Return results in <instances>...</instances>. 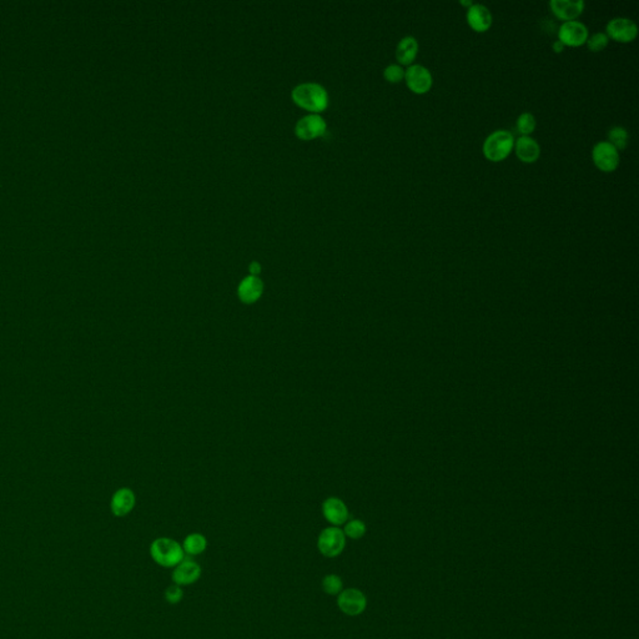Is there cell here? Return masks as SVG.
Returning <instances> with one entry per match:
<instances>
[{
    "instance_id": "6da1fadb",
    "label": "cell",
    "mask_w": 639,
    "mask_h": 639,
    "mask_svg": "<svg viewBox=\"0 0 639 639\" xmlns=\"http://www.w3.org/2000/svg\"><path fill=\"white\" fill-rule=\"evenodd\" d=\"M150 555L160 567L174 569L185 558V552L178 541L169 537H160L150 544Z\"/></svg>"
},
{
    "instance_id": "7a4b0ae2",
    "label": "cell",
    "mask_w": 639,
    "mask_h": 639,
    "mask_svg": "<svg viewBox=\"0 0 639 639\" xmlns=\"http://www.w3.org/2000/svg\"><path fill=\"white\" fill-rule=\"evenodd\" d=\"M515 140V136L508 130H495L484 139L482 146L484 158L492 162H504L513 151Z\"/></svg>"
},
{
    "instance_id": "3957f363",
    "label": "cell",
    "mask_w": 639,
    "mask_h": 639,
    "mask_svg": "<svg viewBox=\"0 0 639 639\" xmlns=\"http://www.w3.org/2000/svg\"><path fill=\"white\" fill-rule=\"evenodd\" d=\"M292 100L301 108L318 113L326 109L329 104V95L325 88L316 83H304L297 85L292 90Z\"/></svg>"
},
{
    "instance_id": "277c9868",
    "label": "cell",
    "mask_w": 639,
    "mask_h": 639,
    "mask_svg": "<svg viewBox=\"0 0 639 639\" xmlns=\"http://www.w3.org/2000/svg\"><path fill=\"white\" fill-rule=\"evenodd\" d=\"M346 547V536L340 527H326L317 537V549L326 558H336Z\"/></svg>"
},
{
    "instance_id": "5b68a950",
    "label": "cell",
    "mask_w": 639,
    "mask_h": 639,
    "mask_svg": "<svg viewBox=\"0 0 639 639\" xmlns=\"http://www.w3.org/2000/svg\"><path fill=\"white\" fill-rule=\"evenodd\" d=\"M405 83L413 94L423 95L432 89V74L423 65H410L405 69Z\"/></svg>"
},
{
    "instance_id": "8992f818",
    "label": "cell",
    "mask_w": 639,
    "mask_h": 639,
    "mask_svg": "<svg viewBox=\"0 0 639 639\" xmlns=\"http://www.w3.org/2000/svg\"><path fill=\"white\" fill-rule=\"evenodd\" d=\"M337 607L349 617H357L368 608V598L357 588H346L337 595Z\"/></svg>"
},
{
    "instance_id": "52a82bcc",
    "label": "cell",
    "mask_w": 639,
    "mask_h": 639,
    "mask_svg": "<svg viewBox=\"0 0 639 639\" xmlns=\"http://www.w3.org/2000/svg\"><path fill=\"white\" fill-rule=\"evenodd\" d=\"M606 34L609 39L617 43L628 44L637 39L638 37V26L629 18L617 17L609 20L606 26Z\"/></svg>"
},
{
    "instance_id": "ba28073f",
    "label": "cell",
    "mask_w": 639,
    "mask_h": 639,
    "mask_svg": "<svg viewBox=\"0 0 639 639\" xmlns=\"http://www.w3.org/2000/svg\"><path fill=\"white\" fill-rule=\"evenodd\" d=\"M592 160L600 171L613 173L620 166V151L608 142H597L592 149Z\"/></svg>"
},
{
    "instance_id": "9c48e42d",
    "label": "cell",
    "mask_w": 639,
    "mask_h": 639,
    "mask_svg": "<svg viewBox=\"0 0 639 639\" xmlns=\"http://www.w3.org/2000/svg\"><path fill=\"white\" fill-rule=\"evenodd\" d=\"M557 35L563 46L577 48L586 44L589 37V30L586 24H583L580 20H572L562 23L558 28Z\"/></svg>"
},
{
    "instance_id": "30bf717a",
    "label": "cell",
    "mask_w": 639,
    "mask_h": 639,
    "mask_svg": "<svg viewBox=\"0 0 639 639\" xmlns=\"http://www.w3.org/2000/svg\"><path fill=\"white\" fill-rule=\"evenodd\" d=\"M202 569L201 566L190 558H184L182 561L173 569L171 578L174 584H178L180 587H187L191 586L200 580Z\"/></svg>"
},
{
    "instance_id": "8fae6325",
    "label": "cell",
    "mask_w": 639,
    "mask_h": 639,
    "mask_svg": "<svg viewBox=\"0 0 639 639\" xmlns=\"http://www.w3.org/2000/svg\"><path fill=\"white\" fill-rule=\"evenodd\" d=\"M549 6L555 18L564 23L578 19L584 12L586 3L583 0H551Z\"/></svg>"
},
{
    "instance_id": "7c38bea8",
    "label": "cell",
    "mask_w": 639,
    "mask_h": 639,
    "mask_svg": "<svg viewBox=\"0 0 639 639\" xmlns=\"http://www.w3.org/2000/svg\"><path fill=\"white\" fill-rule=\"evenodd\" d=\"M326 131V123L323 117L317 114H310L301 117L295 126L296 135L303 140H311L323 135Z\"/></svg>"
},
{
    "instance_id": "4fadbf2b",
    "label": "cell",
    "mask_w": 639,
    "mask_h": 639,
    "mask_svg": "<svg viewBox=\"0 0 639 639\" xmlns=\"http://www.w3.org/2000/svg\"><path fill=\"white\" fill-rule=\"evenodd\" d=\"M323 515L325 519L335 527H340L349 521V508L343 499L330 497L323 504Z\"/></svg>"
},
{
    "instance_id": "5bb4252c",
    "label": "cell",
    "mask_w": 639,
    "mask_h": 639,
    "mask_svg": "<svg viewBox=\"0 0 639 639\" xmlns=\"http://www.w3.org/2000/svg\"><path fill=\"white\" fill-rule=\"evenodd\" d=\"M467 24L476 32H486L490 30L493 23L491 10L484 4H473L466 12Z\"/></svg>"
},
{
    "instance_id": "9a60e30c",
    "label": "cell",
    "mask_w": 639,
    "mask_h": 639,
    "mask_svg": "<svg viewBox=\"0 0 639 639\" xmlns=\"http://www.w3.org/2000/svg\"><path fill=\"white\" fill-rule=\"evenodd\" d=\"M513 151L516 153L519 162L533 164L541 156V145L532 136H519L515 140Z\"/></svg>"
},
{
    "instance_id": "2e32d148",
    "label": "cell",
    "mask_w": 639,
    "mask_h": 639,
    "mask_svg": "<svg viewBox=\"0 0 639 639\" xmlns=\"http://www.w3.org/2000/svg\"><path fill=\"white\" fill-rule=\"evenodd\" d=\"M264 292V283L258 276H247L239 284L238 296L242 304L252 305L260 300Z\"/></svg>"
},
{
    "instance_id": "e0dca14e",
    "label": "cell",
    "mask_w": 639,
    "mask_h": 639,
    "mask_svg": "<svg viewBox=\"0 0 639 639\" xmlns=\"http://www.w3.org/2000/svg\"><path fill=\"white\" fill-rule=\"evenodd\" d=\"M136 504L135 493L130 488L117 490L110 501V510L115 517H125L134 510Z\"/></svg>"
},
{
    "instance_id": "ac0fdd59",
    "label": "cell",
    "mask_w": 639,
    "mask_h": 639,
    "mask_svg": "<svg viewBox=\"0 0 639 639\" xmlns=\"http://www.w3.org/2000/svg\"><path fill=\"white\" fill-rule=\"evenodd\" d=\"M419 52H420L419 40L416 39L412 35H407L405 38H402L397 44L396 59H397V61H399L401 66L402 65L410 66V65L413 64V61L417 58Z\"/></svg>"
},
{
    "instance_id": "d6986e66",
    "label": "cell",
    "mask_w": 639,
    "mask_h": 639,
    "mask_svg": "<svg viewBox=\"0 0 639 639\" xmlns=\"http://www.w3.org/2000/svg\"><path fill=\"white\" fill-rule=\"evenodd\" d=\"M181 546H182L185 555H202L207 549V537L201 535V533H190V535L185 537V540L182 541Z\"/></svg>"
},
{
    "instance_id": "ffe728a7",
    "label": "cell",
    "mask_w": 639,
    "mask_h": 639,
    "mask_svg": "<svg viewBox=\"0 0 639 639\" xmlns=\"http://www.w3.org/2000/svg\"><path fill=\"white\" fill-rule=\"evenodd\" d=\"M608 140L607 142L613 146V148L617 149L618 151L620 150H624L629 142V134H628V130L624 128V126H620V125H616L613 128H611L609 131H608Z\"/></svg>"
},
{
    "instance_id": "44dd1931",
    "label": "cell",
    "mask_w": 639,
    "mask_h": 639,
    "mask_svg": "<svg viewBox=\"0 0 639 639\" xmlns=\"http://www.w3.org/2000/svg\"><path fill=\"white\" fill-rule=\"evenodd\" d=\"M537 128V120L535 115L528 111H524L517 117L516 129L521 136H531Z\"/></svg>"
},
{
    "instance_id": "7402d4cb",
    "label": "cell",
    "mask_w": 639,
    "mask_h": 639,
    "mask_svg": "<svg viewBox=\"0 0 639 639\" xmlns=\"http://www.w3.org/2000/svg\"><path fill=\"white\" fill-rule=\"evenodd\" d=\"M323 592L329 595H338L343 591V578L335 573H330L323 578Z\"/></svg>"
},
{
    "instance_id": "603a6c76",
    "label": "cell",
    "mask_w": 639,
    "mask_h": 639,
    "mask_svg": "<svg viewBox=\"0 0 639 639\" xmlns=\"http://www.w3.org/2000/svg\"><path fill=\"white\" fill-rule=\"evenodd\" d=\"M343 533L350 540H360L366 535V524L361 519H351L345 523Z\"/></svg>"
},
{
    "instance_id": "cb8c5ba5",
    "label": "cell",
    "mask_w": 639,
    "mask_h": 639,
    "mask_svg": "<svg viewBox=\"0 0 639 639\" xmlns=\"http://www.w3.org/2000/svg\"><path fill=\"white\" fill-rule=\"evenodd\" d=\"M609 44V38L607 34L603 32H594L592 35L588 37L586 46H587L589 52L600 53L603 52Z\"/></svg>"
},
{
    "instance_id": "d4e9b609",
    "label": "cell",
    "mask_w": 639,
    "mask_h": 639,
    "mask_svg": "<svg viewBox=\"0 0 639 639\" xmlns=\"http://www.w3.org/2000/svg\"><path fill=\"white\" fill-rule=\"evenodd\" d=\"M383 78L391 84H399L405 80V69L400 64H390L383 70Z\"/></svg>"
},
{
    "instance_id": "484cf974",
    "label": "cell",
    "mask_w": 639,
    "mask_h": 639,
    "mask_svg": "<svg viewBox=\"0 0 639 639\" xmlns=\"http://www.w3.org/2000/svg\"><path fill=\"white\" fill-rule=\"evenodd\" d=\"M184 598V589L178 584H171L165 591V600L170 604H179Z\"/></svg>"
},
{
    "instance_id": "4316f807",
    "label": "cell",
    "mask_w": 639,
    "mask_h": 639,
    "mask_svg": "<svg viewBox=\"0 0 639 639\" xmlns=\"http://www.w3.org/2000/svg\"><path fill=\"white\" fill-rule=\"evenodd\" d=\"M249 271H250V275L251 276H258L260 272H261V265L258 261H252L250 266H249Z\"/></svg>"
},
{
    "instance_id": "83f0119b",
    "label": "cell",
    "mask_w": 639,
    "mask_h": 639,
    "mask_svg": "<svg viewBox=\"0 0 639 639\" xmlns=\"http://www.w3.org/2000/svg\"><path fill=\"white\" fill-rule=\"evenodd\" d=\"M564 48H566V46H563L560 40H555V41H553V44H552V50L557 53V54H561V53L564 52Z\"/></svg>"
},
{
    "instance_id": "f1b7e54d",
    "label": "cell",
    "mask_w": 639,
    "mask_h": 639,
    "mask_svg": "<svg viewBox=\"0 0 639 639\" xmlns=\"http://www.w3.org/2000/svg\"><path fill=\"white\" fill-rule=\"evenodd\" d=\"M459 4H461V6H464V7H467V9H468V8L471 7V6H473L475 3L471 1V0H467V1H459Z\"/></svg>"
}]
</instances>
